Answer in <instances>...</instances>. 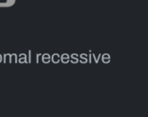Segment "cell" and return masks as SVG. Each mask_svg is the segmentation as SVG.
<instances>
[{"label":"cell","mask_w":148,"mask_h":117,"mask_svg":"<svg viewBox=\"0 0 148 117\" xmlns=\"http://www.w3.org/2000/svg\"><path fill=\"white\" fill-rule=\"evenodd\" d=\"M16 0H0V7L6 8V7H12L15 5Z\"/></svg>","instance_id":"obj_1"},{"label":"cell","mask_w":148,"mask_h":117,"mask_svg":"<svg viewBox=\"0 0 148 117\" xmlns=\"http://www.w3.org/2000/svg\"><path fill=\"white\" fill-rule=\"evenodd\" d=\"M42 61H43V62H45V63H49L50 61H51V56H50L48 53L44 54V55L42 56Z\"/></svg>","instance_id":"obj_2"},{"label":"cell","mask_w":148,"mask_h":117,"mask_svg":"<svg viewBox=\"0 0 148 117\" xmlns=\"http://www.w3.org/2000/svg\"><path fill=\"white\" fill-rule=\"evenodd\" d=\"M51 60H52L53 63H58V61L60 60V57L58 53H54L51 57Z\"/></svg>","instance_id":"obj_3"},{"label":"cell","mask_w":148,"mask_h":117,"mask_svg":"<svg viewBox=\"0 0 148 117\" xmlns=\"http://www.w3.org/2000/svg\"><path fill=\"white\" fill-rule=\"evenodd\" d=\"M61 60H62L63 63H68V62H69V60H70V57H69V55H68V54L64 53V54H63V55H62Z\"/></svg>","instance_id":"obj_4"},{"label":"cell","mask_w":148,"mask_h":117,"mask_svg":"<svg viewBox=\"0 0 148 117\" xmlns=\"http://www.w3.org/2000/svg\"><path fill=\"white\" fill-rule=\"evenodd\" d=\"M20 63H26V55L25 53L20 54V58H19Z\"/></svg>","instance_id":"obj_5"},{"label":"cell","mask_w":148,"mask_h":117,"mask_svg":"<svg viewBox=\"0 0 148 117\" xmlns=\"http://www.w3.org/2000/svg\"><path fill=\"white\" fill-rule=\"evenodd\" d=\"M72 58H73V61H72V63H77L78 61H79V60H78V56H77V54H72V56H71Z\"/></svg>","instance_id":"obj_6"},{"label":"cell","mask_w":148,"mask_h":117,"mask_svg":"<svg viewBox=\"0 0 148 117\" xmlns=\"http://www.w3.org/2000/svg\"><path fill=\"white\" fill-rule=\"evenodd\" d=\"M81 58H82V63H86V54H81Z\"/></svg>","instance_id":"obj_7"},{"label":"cell","mask_w":148,"mask_h":117,"mask_svg":"<svg viewBox=\"0 0 148 117\" xmlns=\"http://www.w3.org/2000/svg\"><path fill=\"white\" fill-rule=\"evenodd\" d=\"M31 51H29V63H31Z\"/></svg>","instance_id":"obj_8"},{"label":"cell","mask_w":148,"mask_h":117,"mask_svg":"<svg viewBox=\"0 0 148 117\" xmlns=\"http://www.w3.org/2000/svg\"><path fill=\"white\" fill-rule=\"evenodd\" d=\"M2 61H3V57H2V55L0 54V63L2 62Z\"/></svg>","instance_id":"obj_9"}]
</instances>
